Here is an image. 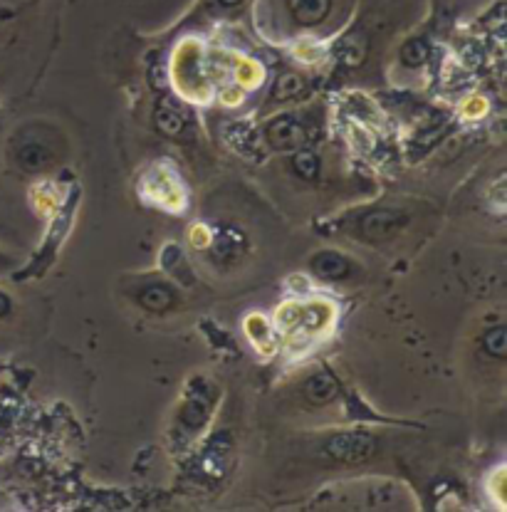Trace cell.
<instances>
[{
  "label": "cell",
  "instance_id": "6da1fadb",
  "mask_svg": "<svg viewBox=\"0 0 507 512\" xmlns=\"http://www.w3.org/2000/svg\"><path fill=\"white\" fill-rule=\"evenodd\" d=\"M376 443L369 433H337L327 441L324 453L339 463H364L374 453Z\"/></svg>",
  "mask_w": 507,
  "mask_h": 512
},
{
  "label": "cell",
  "instance_id": "7a4b0ae2",
  "mask_svg": "<svg viewBox=\"0 0 507 512\" xmlns=\"http://www.w3.org/2000/svg\"><path fill=\"white\" fill-rule=\"evenodd\" d=\"M406 223V216L394 208H376V211L367 213L359 221V233L367 240H386L391 235L399 233V228Z\"/></svg>",
  "mask_w": 507,
  "mask_h": 512
},
{
  "label": "cell",
  "instance_id": "3957f363",
  "mask_svg": "<svg viewBox=\"0 0 507 512\" xmlns=\"http://www.w3.org/2000/svg\"><path fill=\"white\" fill-rule=\"evenodd\" d=\"M268 141L275 149H297V146L305 144V129L297 122L295 117H277L270 122L268 127Z\"/></svg>",
  "mask_w": 507,
  "mask_h": 512
},
{
  "label": "cell",
  "instance_id": "277c9868",
  "mask_svg": "<svg viewBox=\"0 0 507 512\" xmlns=\"http://www.w3.org/2000/svg\"><path fill=\"white\" fill-rule=\"evenodd\" d=\"M302 391H305V396H307V401H310V404L322 406V404H329V401L337 399L339 384H337V379H334V376L329 372H320V374L312 376L310 381H307L305 389H302Z\"/></svg>",
  "mask_w": 507,
  "mask_h": 512
},
{
  "label": "cell",
  "instance_id": "5b68a950",
  "mask_svg": "<svg viewBox=\"0 0 507 512\" xmlns=\"http://www.w3.org/2000/svg\"><path fill=\"white\" fill-rule=\"evenodd\" d=\"M312 270L322 280H339L349 273V260L342 253H334V250H322L312 260Z\"/></svg>",
  "mask_w": 507,
  "mask_h": 512
},
{
  "label": "cell",
  "instance_id": "8992f818",
  "mask_svg": "<svg viewBox=\"0 0 507 512\" xmlns=\"http://www.w3.org/2000/svg\"><path fill=\"white\" fill-rule=\"evenodd\" d=\"M332 0H292V18L300 25H320L329 15Z\"/></svg>",
  "mask_w": 507,
  "mask_h": 512
},
{
  "label": "cell",
  "instance_id": "52a82bcc",
  "mask_svg": "<svg viewBox=\"0 0 507 512\" xmlns=\"http://www.w3.org/2000/svg\"><path fill=\"white\" fill-rule=\"evenodd\" d=\"M154 122H156V129H159L164 137H179V134L184 132V127H186L184 114H181L179 109H176L174 104H169V102H161L159 107H156Z\"/></svg>",
  "mask_w": 507,
  "mask_h": 512
},
{
  "label": "cell",
  "instance_id": "ba28073f",
  "mask_svg": "<svg viewBox=\"0 0 507 512\" xmlns=\"http://www.w3.org/2000/svg\"><path fill=\"white\" fill-rule=\"evenodd\" d=\"M367 50H369L367 38H364L362 33H349L347 38L339 43V57H342L344 65H352V67L362 65L364 57H367Z\"/></svg>",
  "mask_w": 507,
  "mask_h": 512
},
{
  "label": "cell",
  "instance_id": "9c48e42d",
  "mask_svg": "<svg viewBox=\"0 0 507 512\" xmlns=\"http://www.w3.org/2000/svg\"><path fill=\"white\" fill-rule=\"evenodd\" d=\"M139 302L151 312H166L174 302V295L166 285H149L139 292Z\"/></svg>",
  "mask_w": 507,
  "mask_h": 512
},
{
  "label": "cell",
  "instance_id": "30bf717a",
  "mask_svg": "<svg viewBox=\"0 0 507 512\" xmlns=\"http://www.w3.org/2000/svg\"><path fill=\"white\" fill-rule=\"evenodd\" d=\"M18 164L23 166L25 171L38 174V171H43L45 166L50 164V154H47V149H43L40 144H28L18 151Z\"/></svg>",
  "mask_w": 507,
  "mask_h": 512
},
{
  "label": "cell",
  "instance_id": "8fae6325",
  "mask_svg": "<svg viewBox=\"0 0 507 512\" xmlns=\"http://www.w3.org/2000/svg\"><path fill=\"white\" fill-rule=\"evenodd\" d=\"M292 169H295V174L300 176V179L312 181L320 174V159H317V154H312V151H297L295 159H292Z\"/></svg>",
  "mask_w": 507,
  "mask_h": 512
},
{
  "label": "cell",
  "instance_id": "7c38bea8",
  "mask_svg": "<svg viewBox=\"0 0 507 512\" xmlns=\"http://www.w3.org/2000/svg\"><path fill=\"white\" fill-rule=\"evenodd\" d=\"M483 349H485V352L490 354V357H495V359H505V349H507V332H505V327H503V325L495 327V329H490V332L485 334V337H483Z\"/></svg>",
  "mask_w": 507,
  "mask_h": 512
},
{
  "label": "cell",
  "instance_id": "4fadbf2b",
  "mask_svg": "<svg viewBox=\"0 0 507 512\" xmlns=\"http://www.w3.org/2000/svg\"><path fill=\"white\" fill-rule=\"evenodd\" d=\"M302 90H305V82L300 75H282L275 85V99L297 97Z\"/></svg>",
  "mask_w": 507,
  "mask_h": 512
},
{
  "label": "cell",
  "instance_id": "5bb4252c",
  "mask_svg": "<svg viewBox=\"0 0 507 512\" xmlns=\"http://www.w3.org/2000/svg\"><path fill=\"white\" fill-rule=\"evenodd\" d=\"M401 57H404L406 65L411 67L423 65V62L428 60V45L423 43V40H409V43L404 45V50H401Z\"/></svg>",
  "mask_w": 507,
  "mask_h": 512
},
{
  "label": "cell",
  "instance_id": "9a60e30c",
  "mask_svg": "<svg viewBox=\"0 0 507 512\" xmlns=\"http://www.w3.org/2000/svg\"><path fill=\"white\" fill-rule=\"evenodd\" d=\"M8 312H10V300L3 295V292H0V320H3V317L8 315Z\"/></svg>",
  "mask_w": 507,
  "mask_h": 512
},
{
  "label": "cell",
  "instance_id": "2e32d148",
  "mask_svg": "<svg viewBox=\"0 0 507 512\" xmlns=\"http://www.w3.org/2000/svg\"><path fill=\"white\" fill-rule=\"evenodd\" d=\"M223 5H228V8H231V5H238V3H243V0H221Z\"/></svg>",
  "mask_w": 507,
  "mask_h": 512
}]
</instances>
